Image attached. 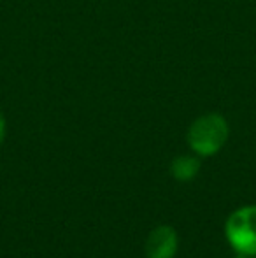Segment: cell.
Instances as JSON below:
<instances>
[{
  "label": "cell",
  "instance_id": "6da1fadb",
  "mask_svg": "<svg viewBox=\"0 0 256 258\" xmlns=\"http://www.w3.org/2000/svg\"><path fill=\"white\" fill-rule=\"evenodd\" d=\"M230 136L228 121L218 112H209L192 123L188 130V144L198 156H212L223 150Z\"/></svg>",
  "mask_w": 256,
  "mask_h": 258
},
{
  "label": "cell",
  "instance_id": "7a4b0ae2",
  "mask_svg": "<svg viewBox=\"0 0 256 258\" xmlns=\"http://www.w3.org/2000/svg\"><path fill=\"white\" fill-rule=\"evenodd\" d=\"M225 239L239 256L256 255V206L235 209L225 223Z\"/></svg>",
  "mask_w": 256,
  "mask_h": 258
},
{
  "label": "cell",
  "instance_id": "3957f363",
  "mask_svg": "<svg viewBox=\"0 0 256 258\" xmlns=\"http://www.w3.org/2000/svg\"><path fill=\"white\" fill-rule=\"evenodd\" d=\"M179 248V237L170 225H160L149 232L144 244L147 258H174Z\"/></svg>",
  "mask_w": 256,
  "mask_h": 258
},
{
  "label": "cell",
  "instance_id": "277c9868",
  "mask_svg": "<svg viewBox=\"0 0 256 258\" xmlns=\"http://www.w3.org/2000/svg\"><path fill=\"white\" fill-rule=\"evenodd\" d=\"M200 172V160L198 155H179L172 160L170 174L179 183H188L193 181L195 176Z\"/></svg>",
  "mask_w": 256,
  "mask_h": 258
},
{
  "label": "cell",
  "instance_id": "5b68a950",
  "mask_svg": "<svg viewBox=\"0 0 256 258\" xmlns=\"http://www.w3.org/2000/svg\"><path fill=\"white\" fill-rule=\"evenodd\" d=\"M4 137H6V118H4L2 111H0V146L4 143Z\"/></svg>",
  "mask_w": 256,
  "mask_h": 258
},
{
  "label": "cell",
  "instance_id": "8992f818",
  "mask_svg": "<svg viewBox=\"0 0 256 258\" xmlns=\"http://www.w3.org/2000/svg\"><path fill=\"white\" fill-rule=\"evenodd\" d=\"M247 258H256V255L254 256H247Z\"/></svg>",
  "mask_w": 256,
  "mask_h": 258
}]
</instances>
